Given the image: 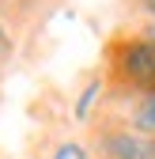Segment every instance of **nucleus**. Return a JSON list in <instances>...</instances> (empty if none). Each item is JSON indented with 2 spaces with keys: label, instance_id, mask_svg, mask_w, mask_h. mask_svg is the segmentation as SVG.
<instances>
[{
  "label": "nucleus",
  "instance_id": "1",
  "mask_svg": "<svg viewBox=\"0 0 155 159\" xmlns=\"http://www.w3.org/2000/svg\"><path fill=\"white\" fill-rule=\"evenodd\" d=\"M102 148L113 159H155V136H144V133H110L102 140Z\"/></svg>",
  "mask_w": 155,
  "mask_h": 159
},
{
  "label": "nucleus",
  "instance_id": "2",
  "mask_svg": "<svg viewBox=\"0 0 155 159\" xmlns=\"http://www.w3.org/2000/svg\"><path fill=\"white\" fill-rule=\"evenodd\" d=\"M121 65L129 72V80H136V84H155V46L151 42H132L121 57Z\"/></svg>",
  "mask_w": 155,
  "mask_h": 159
},
{
  "label": "nucleus",
  "instance_id": "3",
  "mask_svg": "<svg viewBox=\"0 0 155 159\" xmlns=\"http://www.w3.org/2000/svg\"><path fill=\"white\" fill-rule=\"evenodd\" d=\"M136 133H144V136L155 133V91L136 106Z\"/></svg>",
  "mask_w": 155,
  "mask_h": 159
},
{
  "label": "nucleus",
  "instance_id": "4",
  "mask_svg": "<svg viewBox=\"0 0 155 159\" xmlns=\"http://www.w3.org/2000/svg\"><path fill=\"white\" fill-rule=\"evenodd\" d=\"M95 95H99V84H91V87L83 91V98H80V106H76V117H87V110H91V102H95Z\"/></svg>",
  "mask_w": 155,
  "mask_h": 159
},
{
  "label": "nucleus",
  "instance_id": "5",
  "mask_svg": "<svg viewBox=\"0 0 155 159\" xmlns=\"http://www.w3.org/2000/svg\"><path fill=\"white\" fill-rule=\"evenodd\" d=\"M53 159H87V152H83L80 144H61Z\"/></svg>",
  "mask_w": 155,
  "mask_h": 159
},
{
  "label": "nucleus",
  "instance_id": "6",
  "mask_svg": "<svg viewBox=\"0 0 155 159\" xmlns=\"http://www.w3.org/2000/svg\"><path fill=\"white\" fill-rule=\"evenodd\" d=\"M144 8H148V11H151V15H155V0H144Z\"/></svg>",
  "mask_w": 155,
  "mask_h": 159
},
{
  "label": "nucleus",
  "instance_id": "7",
  "mask_svg": "<svg viewBox=\"0 0 155 159\" xmlns=\"http://www.w3.org/2000/svg\"><path fill=\"white\" fill-rule=\"evenodd\" d=\"M0 42H4V34H0Z\"/></svg>",
  "mask_w": 155,
  "mask_h": 159
}]
</instances>
